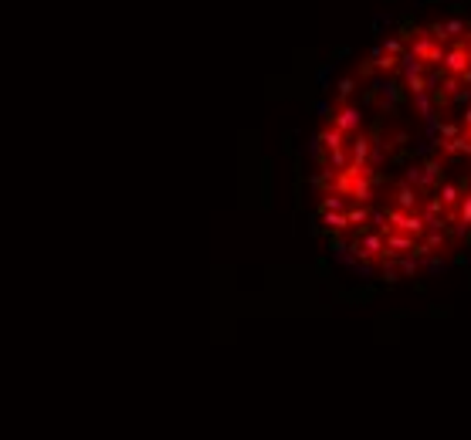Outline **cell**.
I'll use <instances>...</instances> for the list:
<instances>
[{"mask_svg": "<svg viewBox=\"0 0 471 440\" xmlns=\"http://www.w3.org/2000/svg\"><path fill=\"white\" fill-rule=\"evenodd\" d=\"M441 58L424 61L393 34L319 112L315 231L363 278H417L471 244V65L458 75Z\"/></svg>", "mask_w": 471, "mask_h": 440, "instance_id": "6da1fadb", "label": "cell"}]
</instances>
